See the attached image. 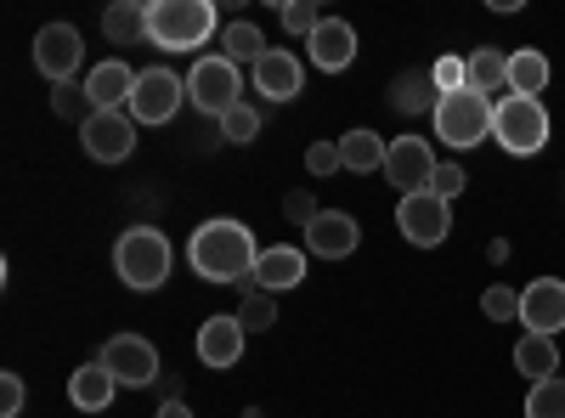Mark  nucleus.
<instances>
[{
  "instance_id": "c9c22d12",
  "label": "nucleus",
  "mask_w": 565,
  "mask_h": 418,
  "mask_svg": "<svg viewBox=\"0 0 565 418\" xmlns=\"http://www.w3.org/2000/svg\"><path fill=\"white\" fill-rule=\"evenodd\" d=\"M282 215H289L295 226H311V221H317L322 210H317V199H311V193L300 187V193H289V199H282Z\"/></svg>"
},
{
  "instance_id": "20e7f679",
  "label": "nucleus",
  "mask_w": 565,
  "mask_h": 418,
  "mask_svg": "<svg viewBox=\"0 0 565 418\" xmlns=\"http://www.w3.org/2000/svg\"><path fill=\"white\" fill-rule=\"evenodd\" d=\"M492 136L509 153H543L548 148V108H543V97H514V90L498 97Z\"/></svg>"
},
{
  "instance_id": "473e14b6",
  "label": "nucleus",
  "mask_w": 565,
  "mask_h": 418,
  "mask_svg": "<svg viewBox=\"0 0 565 418\" xmlns=\"http://www.w3.org/2000/svg\"><path fill=\"white\" fill-rule=\"evenodd\" d=\"M430 79H436L441 97H452V90H469V68H463V57H441V63H430Z\"/></svg>"
},
{
  "instance_id": "4be33fe9",
  "label": "nucleus",
  "mask_w": 565,
  "mask_h": 418,
  "mask_svg": "<svg viewBox=\"0 0 565 418\" xmlns=\"http://www.w3.org/2000/svg\"><path fill=\"white\" fill-rule=\"evenodd\" d=\"M436 103H441V90H436L430 68H407V74L391 85V108H396V114H436Z\"/></svg>"
},
{
  "instance_id": "2f4dec72",
  "label": "nucleus",
  "mask_w": 565,
  "mask_h": 418,
  "mask_svg": "<svg viewBox=\"0 0 565 418\" xmlns=\"http://www.w3.org/2000/svg\"><path fill=\"white\" fill-rule=\"evenodd\" d=\"M277 18H282V29H289V34H306V40H311L317 23H322V12L311 7V0H289V7H282Z\"/></svg>"
},
{
  "instance_id": "a878e982",
  "label": "nucleus",
  "mask_w": 565,
  "mask_h": 418,
  "mask_svg": "<svg viewBox=\"0 0 565 418\" xmlns=\"http://www.w3.org/2000/svg\"><path fill=\"white\" fill-rule=\"evenodd\" d=\"M266 52H271V45H266V34H260L255 23H226V29H221V57H226V63H249V68H255Z\"/></svg>"
},
{
  "instance_id": "39448f33",
  "label": "nucleus",
  "mask_w": 565,
  "mask_h": 418,
  "mask_svg": "<svg viewBox=\"0 0 565 418\" xmlns=\"http://www.w3.org/2000/svg\"><path fill=\"white\" fill-rule=\"evenodd\" d=\"M492 97H476V90H452V97H441L436 103V136L447 148H476V142H487V130H492Z\"/></svg>"
},
{
  "instance_id": "f8f14e48",
  "label": "nucleus",
  "mask_w": 565,
  "mask_h": 418,
  "mask_svg": "<svg viewBox=\"0 0 565 418\" xmlns=\"http://www.w3.org/2000/svg\"><path fill=\"white\" fill-rule=\"evenodd\" d=\"M85 153L97 159V164H125L130 153H136V119L125 114V108H114V114H97L85 130Z\"/></svg>"
},
{
  "instance_id": "6ab92c4d",
  "label": "nucleus",
  "mask_w": 565,
  "mask_h": 418,
  "mask_svg": "<svg viewBox=\"0 0 565 418\" xmlns=\"http://www.w3.org/2000/svg\"><path fill=\"white\" fill-rule=\"evenodd\" d=\"M244 322L238 317H210L204 329H199V362H210V367H232L244 356Z\"/></svg>"
},
{
  "instance_id": "aec40b11",
  "label": "nucleus",
  "mask_w": 565,
  "mask_h": 418,
  "mask_svg": "<svg viewBox=\"0 0 565 418\" xmlns=\"http://www.w3.org/2000/svg\"><path fill=\"white\" fill-rule=\"evenodd\" d=\"M114 390H119V379L108 374L103 362H85L79 374L68 379V401H74L79 412H103V407L114 401Z\"/></svg>"
},
{
  "instance_id": "a211bd4d",
  "label": "nucleus",
  "mask_w": 565,
  "mask_h": 418,
  "mask_svg": "<svg viewBox=\"0 0 565 418\" xmlns=\"http://www.w3.org/2000/svg\"><path fill=\"white\" fill-rule=\"evenodd\" d=\"M255 90L266 103H289L300 97V57L295 52H282V45H271V52L255 63Z\"/></svg>"
},
{
  "instance_id": "72a5a7b5",
  "label": "nucleus",
  "mask_w": 565,
  "mask_h": 418,
  "mask_svg": "<svg viewBox=\"0 0 565 418\" xmlns=\"http://www.w3.org/2000/svg\"><path fill=\"white\" fill-rule=\"evenodd\" d=\"M481 311H487V322H514V317H521V294H514V289H487Z\"/></svg>"
},
{
  "instance_id": "4468645a",
  "label": "nucleus",
  "mask_w": 565,
  "mask_h": 418,
  "mask_svg": "<svg viewBox=\"0 0 565 418\" xmlns=\"http://www.w3.org/2000/svg\"><path fill=\"white\" fill-rule=\"evenodd\" d=\"M356 244H362V226H356L345 210H322V215L306 226V249H311L317 260H345Z\"/></svg>"
},
{
  "instance_id": "b1692460",
  "label": "nucleus",
  "mask_w": 565,
  "mask_h": 418,
  "mask_svg": "<svg viewBox=\"0 0 565 418\" xmlns=\"http://www.w3.org/2000/svg\"><path fill=\"white\" fill-rule=\"evenodd\" d=\"M463 68H469V90H476V97L509 90V57H503V52H492V45H481L476 57H463Z\"/></svg>"
},
{
  "instance_id": "393cba45",
  "label": "nucleus",
  "mask_w": 565,
  "mask_h": 418,
  "mask_svg": "<svg viewBox=\"0 0 565 418\" xmlns=\"http://www.w3.org/2000/svg\"><path fill=\"white\" fill-rule=\"evenodd\" d=\"M103 34L114 45H136V40H148V7L141 0H119V7L103 12Z\"/></svg>"
},
{
  "instance_id": "c756f323",
  "label": "nucleus",
  "mask_w": 565,
  "mask_h": 418,
  "mask_svg": "<svg viewBox=\"0 0 565 418\" xmlns=\"http://www.w3.org/2000/svg\"><path fill=\"white\" fill-rule=\"evenodd\" d=\"M526 418H565V374L526 390Z\"/></svg>"
},
{
  "instance_id": "f03ea898",
  "label": "nucleus",
  "mask_w": 565,
  "mask_h": 418,
  "mask_svg": "<svg viewBox=\"0 0 565 418\" xmlns=\"http://www.w3.org/2000/svg\"><path fill=\"white\" fill-rule=\"evenodd\" d=\"M170 266H175V249H170V238L159 226H130L125 238L114 244V271H119V283L136 289V294L159 289L170 277Z\"/></svg>"
},
{
  "instance_id": "4c0bfd02",
  "label": "nucleus",
  "mask_w": 565,
  "mask_h": 418,
  "mask_svg": "<svg viewBox=\"0 0 565 418\" xmlns=\"http://www.w3.org/2000/svg\"><path fill=\"white\" fill-rule=\"evenodd\" d=\"M18 412H23V379L7 374L0 379V418H18Z\"/></svg>"
},
{
  "instance_id": "e433bc0d",
  "label": "nucleus",
  "mask_w": 565,
  "mask_h": 418,
  "mask_svg": "<svg viewBox=\"0 0 565 418\" xmlns=\"http://www.w3.org/2000/svg\"><path fill=\"white\" fill-rule=\"evenodd\" d=\"M463 181H469V175H463V170H458V164H441V170H436V181H430V193H436V199H447V204H452V199H458V193H463Z\"/></svg>"
},
{
  "instance_id": "9d476101",
  "label": "nucleus",
  "mask_w": 565,
  "mask_h": 418,
  "mask_svg": "<svg viewBox=\"0 0 565 418\" xmlns=\"http://www.w3.org/2000/svg\"><path fill=\"white\" fill-rule=\"evenodd\" d=\"M396 226H402L407 244L436 249V244H447V232H452V210H447V199H436V193H413V199L396 204Z\"/></svg>"
},
{
  "instance_id": "423d86ee",
  "label": "nucleus",
  "mask_w": 565,
  "mask_h": 418,
  "mask_svg": "<svg viewBox=\"0 0 565 418\" xmlns=\"http://www.w3.org/2000/svg\"><path fill=\"white\" fill-rule=\"evenodd\" d=\"M244 79H238V63H226V57H199L193 74H186V103H193L199 114L221 119L226 108H238L244 97Z\"/></svg>"
},
{
  "instance_id": "7c9ffc66",
  "label": "nucleus",
  "mask_w": 565,
  "mask_h": 418,
  "mask_svg": "<svg viewBox=\"0 0 565 418\" xmlns=\"http://www.w3.org/2000/svg\"><path fill=\"white\" fill-rule=\"evenodd\" d=\"M221 136H226V142H255V136H260V108L255 103L226 108L221 114Z\"/></svg>"
},
{
  "instance_id": "dca6fc26",
  "label": "nucleus",
  "mask_w": 565,
  "mask_h": 418,
  "mask_svg": "<svg viewBox=\"0 0 565 418\" xmlns=\"http://www.w3.org/2000/svg\"><path fill=\"white\" fill-rule=\"evenodd\" d=\"M300 283H306V249H295V244L260 249V266H255V283H249V289L282 294V289H300ZM249 289H244V294H249Z\"/></svg>"
},
{
  "instance_id": "412c9836",
  "label": "nucleus",
  "mask_w": 565,
  "mask_h": 418,
  "mask_svg": "<svg viewBox=\"0 0 565 418\" xmlns=\"http://www.w3.org/2000/svg\"><path fill=\"white\" fill-rule=\"evenodd\" d=\"M514 367H521L532 385H543V379H559L565 356H559V345H554L548 334H526L521 345H514Z\"/></svg>"
},
{
  "instance_id": "1a4fd4ad",
  "label": "nucleus",
  "mask_w": 565,
  "mask_h": 418,
  "mask_svg": "<svg viewBox=\"0 0 565 418\" xmlns=\"http://www.w3.org/2000/svg\"><path fill=\"white\" fill-rule=\"evenodd\" d=\"M181 103H186V79H175L170 68H141L136 97H130V119L136 125H170Z\"/></svg>"
},
{
  "instance_id": "5701e85b",
  "label": "nucleus",
  "mask_w": 565,
  "mask_h": 418,
  "mask_svg": "<svg viewBox=\"0 0 565 418\" xmlns=\"http://www.w3.org/2000/svg\"><path fill=\"white\" fill-rule=\"evenodd\" d=\"M385 136H373V130H351V136H340V164L351 170V175H367V170H385Z\"/></svg>"
},
{
  "instance_id": "ddd939ff",
  "label": "nucleus",
  "mask_w": 565,
  "mask_h": 418,
  "mask_svg": "<svg viewBox=\"0 0 565 418\" xmlns=\"http://www.w3.org/2000/svg\"><path fill=\"white\" fill-rule=\"evenodd\" d=\"M521 322L526 334H559L565 329V283L559 277H537L532 289H521Z\"/></svg>"
},
{
  "instance_id": "cd10ccee",
  "label": "nucleus",
  "mask_w": 565,
  "mask_h": 418,
  "mask_svg": "<svg viewBox=\"0 0 565 418\" xmlns=\"http://www.w3.org/2000/svg\"><path fill=\"white\" fill-rule=\"evenodd\" d=\"M52 114L85 130L90 119H97V103H90V90H85V85H79V90H74V85H52Z\"/></svg>"
},
{
  "instance_id": "f704fd0d",
  "label": "nucleus",
  "mask_w": 565,
  "mask_h": 418,
  "mask_svg": "<svg viewBox=\"0 0 565 418\" xmlns=\"http://www.w3.org/2000/svg\"><path fill=\"white\" fill-rule=\"evenodd\" d=\"M306 170H311V175L345 170V164H340V142H311V148H306Z\"/></svg>"
},
{
  "instance_id": "6e6552de",
  "label": "nucleus",
  "mask_w": 565,
  "mask_h": 418,
  "mask_svg": "<svg viewBox=\"0 0 565 418\" xmlns=\"http://www.w3.org/2000/svg\"><path fill=\"white\" fill-rule=\"evenodd\" d=\"M79 63H85V40H79L74 23H45L34 34V68L52 79V85H74Z\"/></svg>"
},
{
  "instance_id": "9b49d317",
  "label": "nucleus",
  "mask_w": 565,
  "mask_h": 418,
  "mask_svg": "<svg viewBox=\"0 0 565 418\" xmlns=\"http://www.w3.org/2000/svg\"><path fill=\"white\" fill-rule=\"evenodd\" d=\"M97 362L108 367L119 385H130V390H141V385L159 379V351H153V340H141V334H114Z\"/></svg>"
},
{
  "instance_id": "c85d7f7f",
  "label": "nucleus",
  "mask_w": 565,
  "mask_h": 418,
  "mask_svg": "<svg viewBox=\"0 0 565 418\" xmlns=\"http://www.w3.org/2000/svg\"><path fill=\"white\" fill-rule=\"evenodd\" d=\"M232 317L244 322V334H266L271 322H277V300H271L266 289H249V294H244V306L232 311Z\"/></svg>"
},
{
  "instance_id": "f257e3e1",
  "label": "nucleus",
  "mask_w": 565,
  "mask_h": 418,
  "mask_svg": "<svg viewBox=\"0 0 565 418\" xmlns=\"http://www.w3.org/2000/svg\"><path fill=\"white\" fill-rule=\"evenodd\" d=\"M186 260H193V271L204 277V283H255V266H260V249L249 238V226L244 221H204L193 232V244H186Z\"/></svg>"
},
{
  "instance_id": "58836bf2",
  "label": "nucleus",
  "mask_w": 565,
  "mask_h": 418,
  "mask_svg": "<svg viewBox=\"0 0 565 418\" xmlns=\"http://www.w3.org/2000/svg\"><path fill=\"white\" fill-rule=\"evenodd\" d=\"M153 418H193V412H186V407H181V401H164V407H159V412H153Z\"/></svg>"
},
{
  "instance_id": "2eb2a0df",
  "label": "nucleus",
  "mask_w": 565,
  "mask_h": 418,
  "mask_svg": "<svg viewBox=\"0 0 565 418\" xmlns=\"http://www.w3.org/2000/svg\"><path fill=\"white\" fill-rule=\"evenodd\" d=\"M306 52H311V63H317L322 74H340V68L356 63V29H351L345 18H322L317 34L306 40Z\"/></svg>"
},
{
  "instance_id": "f3484780",
  "label": "nucleus",
  "mask_w": 565,
  "mask_h": 418,
  "mask_svg": "<svg viewBox=\"0 0 565 418\" xmlns=\"http://www.w3.org/2000/svg\"><path fill=\"white\" fill-rule=\"evenodd\" d=\"M136 68L130 63H97V68H90L85 74V90H90V103H97V114H114V108H125L130 97H136Z\"/></svg>"
},
{
  "instance_id": "0eeeda50",
  "label": "nucleus",
  "mask_w": 565,
  "mask_h": 418,
  "mask_svg": "<svg viewBox=\"0 0 565 418\" xmlns=\"http://www.w3.org/2000/svg\"><path fill=\"white\" fill-rule=\"evenodd\" d=\"M436 170H441V164H436V153H430V142H424V136H396L391 153H385V181H391L402 199L430 193Z\"/></svg>"
},
{
  "instance_id": "7ed1b4c3",
  "label": "nucleus",
  "mask_w": 565,
  "mask_h": 418,
  "mask_svg": "<svg viewBox=\"0 0 565 418\" xmlns=\"http://www.w3.org/2000/svg\"><path fill=\"white\" fill-rule=\"evenodd\" d=\"M215 34V7L210 0H153L148 7V45L159 52H199Z\"/></svg>"
},
{
  "instance_id": "bb28decb",
  "label": "nucleus",
  "mask_w": 565,
  "mask_h": 418,
  "mask_svg": "<svg viewBox=\"0 0 565 418\" xmlns=\"http://www.w3.org/2000/svg\"><path fill=\"white\" fill-rule=\"evenodd\" d=\"M548 85V57L543 52H509V90L514 97H537V90Z\"/></svg>"
}]
</instances>
